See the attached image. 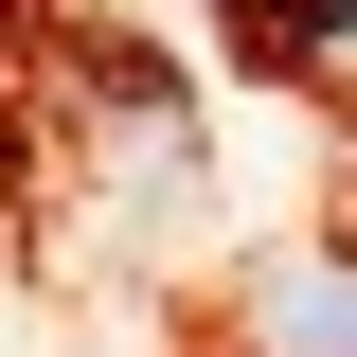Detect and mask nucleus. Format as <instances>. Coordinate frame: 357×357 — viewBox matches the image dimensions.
Listing matches in <instances>:
<instances>
[{
    "label": "nucleus",
    "instance_id": "nucleus-1",
    "mask_svg": "<svg viewBox=\"0 0 357 357\" xmlns=\"http://www.w3.org/2000/svg\"><path fill=\"white\" fill-rule=\"evenodd\" d=\"M232 357H357V250H286V268H250Z\"/></svg>",
    "mask_w": 357,
    "mask_h": 357
},
{
    "label": "nucleus",
    "instance_id": "nucleus-2",
    "mask_svg": "<svg viewBox=\"0 0 357 357\" xmlns=\"http://www.w3.org/2000/svg\"><path fill=\"white\" fill-rule=\"evenodd\" d=\"M232 36L304 89H357V0H232Z\"/></svg>",
    "mask_w": 357,
    "mask_h": 357
}]
</instances>
